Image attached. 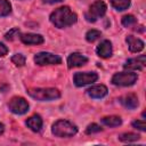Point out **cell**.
<instances>
[{
    "instance_id": "6da1fadb",
    "label": "cell",
    "mask_w": 146,
    "mask_h": 146,
    "mask_svg": "<svg viewBox=\"0 0 146 146\" xmlns=\"http://www.w3.org/2000/svg\"><path fill=\"white\" fill-rule=\"evenodd\" d=\"M78 16L68 7H59L50 15V22L58 29H64L76 23Z\"/></svg>"
},
{
    "instance_id": "44dd1931",
    "label": "cell",
    "mask_w": 146,
    "mask_h": 146,
    "mask_svg": "<svg viewBox=\"0 0 146 146\" xmlns=\"http://www.w3.org/2000/svg\"><path fill=\"white\" fill-rule=\"evenodd\" d=\"M99 36H100V31H97V30H90L86 34V39H87L88 42H94Z\"/></svg>"
},
{
    "instance_id": "8fae6325",
    "label": "cell",
    "mask_w": 146,
    "mask_h": 146,
    "mask_svg": "<svg viewBox=\"0 0 146 146\" xmlns=\"http://www.w3.org/2000/svg\"><path fill=\"white\" fill-rule=\"evenodd\" d=\"M97 55L102 58H110L112 56V43L108 40H104L102 41L98 46H97Z\"/></svg>"
},
{
    "instance_id": "4fadbf2b",
    "label": "cell",
    "mask_w": 146,
    "mask_h": 146,
    "mask_svg": "<svg viewBox=\"0 0 146 146\" xmlns=\"http://www.w3.org/2000/svg\"><path fill=\"white\" fill-rule=\"evenodd\" d=\"M120 103L127 107L128 110H135L138 106V98L136 95L133 94H129V95H124L120 98Z\"/></svg>"
},
{
    "instance_id": "9c48e42d",
    "label": "cell",
    "mask_w": 146,
    "mask_h": 146,
    "mask_svg": "<svg viewBox=\"0 0 146 146\" xmlns=\"http://www.w3.org/2000/svg\"><path fill=\"white\" fill-rule=\"evenodd\" d=\"M87 62H88V58L86 56H83L79 52H73L67 58V66H68V68L79 67V66L87 64Z\"/></svg>"
},
{
    "instance_id": "5b68a950",
    "label": "cell",
    "mask_w": 146,
    "mask_h": 146,
    "mask_svg": "<svg viewBox=\"0 0 146 146\" xmlns=\"http://www.w3.org/2000/svg\"><path fill=\"white\" fill-rule=\"evenodd\" d=\"M137 81V74L132 72H120L113 75L112 83L119 87H129Z\"/></svg>"
},
{
    "instance_id": "484cf974",
    "label": "cell",
    "mask_w": 146,
    "mask_h": 146,
    "mask_svg": "<svg viewBox=\"0 0 146 146\" xmlns=\"http://www.w3.org/2000/svg\"><path fill=\"white\" fill-rule=\"evenodd\" d=\"M132 127L136 128V129H139L141 131H145L146 130V123L145 121H141V120H136L132 122Z\"/></svg>"
},
{
    "instance_id": "4316f807",
    "label": "cell",
    "mask_w": 146,
    "mask_h": 146,
    "mask_svg": "<svg viewBox=\"0 0 146 146\" xmlns=\"http://www.w3.org/2000/svg\"><path fill=\"white\" fill-rule=\"evenodd\" d=\"M7 52H8V48H7L3 43H1V42H0V57L6 56V55H7Z\"/></svg>"
},
{
    "instance_id": "d4e9b609",
    "label": "cell",
    "mask_w": 146,
    "mask_h": 146,
    "mask_svg": "<svg viewBox=\"0 0 146 146\" xmlns=\"http://www.w3.org/2000/svg\"><path fill=\"white\" fill-rule=\"evenodd\" d=\"M99 131H102V128H100V125H98V124H96V123H91V124H89L88 127H87V129H86V132L87 133H96V132H99Z\"/></svg>"
},
{
    "instance_id": "cb8c5ba5",
    "label": "cell",
    "mask_w": 146,
    "mask_h": 146,
    "mask_svg": "<svg viewBox=\"0 0 146 146\" xmlns=\"http://www.w3.org/2000/svg\"><path fill=\"white\" fill-rule=\"evenodd\" d=\"M21 34V32H19V30L18 29H11L9 32H7L6 34H5V38L7 39V40H14L16 36H18Z\"/></svg>"
},
{
    "instance_id": "7c38bea8",
    "label": "cell",
    "mask_w": 146,
    "mask_h": 146,
    "mask_svg": "<svg viewBox=\"0 0 146 146\" xmlns=\"http://www.w3.org/2000/svg\"><path fill=\"white\" fill-rule=\"evenodd\" d=\"M87 94L91 97V98H103L107 95V88L103 84H97V86H92L91 88H89L87 90Z\"/></svg>"
},
{
    "instance_id": "ffe728a7",
    "label": "cell",
    "mask_w": 146,
    "mask_h": 146,
    "mask_svg": "<svg viewBox=\"0 0 146 146\" xmlns=\"http://www.w3.org/2000/svg\"><path fill=\"white\" fill-rule=\"evenodd\" d=\"M10 11H11V6H10L9 1H7V0H0V17H3V16L9 15Z\"/></svg>"
},
{
    "instance_id": "7a4b0ae2",
    "label": "cell",
    "mask_w": 146,
    "mask_h": 146,
    "mask_svg": "<svg viewBox=\"0 0 146 146\" xmlns=\"http://www.w3.org/2000/svg\"><path fill=\"white\" fill-rule=\"evenodd\" d=\"M27 94L40 102H46V100H54L60 97L59 90L55 88H31L27 90Z\"/></svg>"
},
{
    "instance_id": "2e32d148",
    "label": "cell",
    "mask_w": 146,
    "mask_h": 146,
    "mask_svg": "<svg viewBox=\"0 0 146 146\" xmlns=\"http://www.w3.org/2000/svg\"><path fill=\"white\" fill-rule=\"evenodd\" d=\"M26 125L32 130V131H40V129L42 128V119L40 115L34 114L32 116H30L26 120Z\"/></svg>"
},
{
    "instance_id": "ac0fdd59",
    "label": "cell",
    "mask_w": 146,
    "mask_h": 146,
    "mask_svg": "<svg viewBox=\"0 0 146 146\" xmlns=\"http://www.w3.org/2000/svg\"><path fill=\"white\" fill-rule=\"evenodd\" d=\"M112 6L116 10H125L130 6V0H111Z\"/></svg>"
},
{
    "instance_id": "ba28073f",
    "label": "cell",
    "mask_w": 146,
    "mask_h": 146,
    "mask_svg": "<svg viewBox=\"0 0 146 146\" xmlns=\"http://www.w3.org/2000/svg\"><path fill=\"white\" fill-rule=\"evenodd\" d=\"M74 83L78 87H82L89 83L95 82L98 79L97 73L95 72H78L74 74Z\"/></svg>"
},
{
    "instance_id": "e0dca14e",
    "label": "cell",
    "mask_w": 146,
    "mask_h": 146,
    "mask_svg": "<svg viewBox=\"0 0 146 146\" xmlns=\"http://www.w3.org/2000/svg\"><path fill=\"white\" fill-rule=\"evenodd\" d=\"M102 123L107 125V127H117L122 123V120L120 116L111 115V116H104L102 119Z\"/></svg>"
},
{
    "instance_id": "277c9868",
    "label": "cell",
    "mask_w": 146,
    "mask_h": 146,
    "mask_svg": "<svg viewBox=\"0 0 146 146\" xmlns=\"http://www.w3.org/2000/svg\"><path fill=\"white\" fill-rule=\"evenodd\" d=\"M105 13H106V5L103 2V1H100V0H97V1H95L91 6H90V8H89V10L86 13V15H84V17H86V19L88 21V22H96L98 18H100V17H103L104 15H105Z\"/></svg>"
},
{
    "instance_id": "52a82bcc",
    "label": "cell",
    "mask_w": 146,
    "mask_h": 146,
    "mask_svg": "<svg viewBox=\"0 0 146 146\" xmlns=\"http://www.w3.org/2000/svg\"><path fill=\"white\" fill-rule=\"evenodd\" d=\"M8 107L14 114L22 115L29 111V103L23 97H14L8 103Z\"/></svg>"
},
{
    "instance_id": "3957f363",
    "label": "cell",
    "mask_w": 146,
    "mask_h": 146,
    "mask_svg": "<svg viewBox=\"0 0 146 146\" xmlns=\"http://www.w3.org/2000/svg\"><path fill=\"white\" fill-rule=\"evenodd\" d=\"M51 131H52V133L55 136L64 138V137L74 136L78 132V128L73 123H71V122H68L66 120H58V121H56L54 123Z\"/></svg>"
},
{
    "instance_id": "30bf717a",
    "label": "cell",
    "mask_w": 146,
    "mask_h": 146,
    "mask_svg": "<svg viewBox=\"0 0 146 146\" xmlns=\"http://www.w3.org/2000/svg\"><path fill=\"white\" fill-rule=\"evenodd\" d=\"M145 66V56L141 55L138 58H131L128 59L125 62V64L123 65L124 70H143Z\"/></svg>"
},
{
    "instance_id": "5bb4252c",
    "label": "cell",
    "mask_w": 146,
    "mask_h": 146,
    "mask_svg": "<svg viewBox=\"0 0 146 146\" xmlns=\"http://www.w3.org/2000/svg\"><path fill=\"white\" fill-rule=\"evenodd\" d=\"M127 43H128L129 49H130L131 52L141 51V50L144 49V46H145L144 42H143L140 39L133 36V35H128V36H127Z\"/></svg>"
},
{
    "instance_id": "8992f818",
    "label": "cell",
    "mask_w": 146,
    "mask_h": 146,
    "mask_svg": "<svg viewBox=\"0 0 146 146\" xmlns=\"http://www.w3.org/2000/svg\"><path fill=\"white\" fill-rule=\"evenodd\" d=\"M34 62L38 65H57L62 63V58L58 55L51 52H39L34 56Z\"/></svg>"
},
{
    "instance_id": "7402d4cb",
    "label": "cell",
    "mask_w": 146,
    "mask_h": 146,
    "mask_svg": "<svg viewBox=\"0 0 146 146\" xmlns=\"http://www.w3.org/2000/svg\"><path fill=\"white\" fill-rule=\"evenodd\" d=\"M11 62L16 65V66H23L25 64V57L22 54H16L11 57Z\"/></svg>"
},
{
    "instance_id": "9a60e30c",
    "label": "cell",
    "mask_w": 146,
    "mask_h": 146,
    "mask_svg": "<svg viewBox=\"0 0 146 146\" xmlns=\"http://www.w3.org/2000/svg\"><path fill=\"white\" fill-rule=\"evenodd\" d=\"M21 40L25 44H40L43 42V36L34 33H26L21 35Z\"/></svg>"
},
{
    "instance_id": "603a6c76",
    "label": "cell",
    "mask_w": 146,
    "mask_h": 146,
    "mask_svg": "<svg viewBox=\"0 0 146 146\" xmlns=\"http://www.w3.org/2000/svg\"><path fill=\"white\" fill-rule=\"evenodd\" d=\"M136 23V18L132 15H125L122 17V25L125 27H129Z\"/></svg>"
},
{
    "instance_id": "d6986e66",
    "label": "cell",
    "mask_w": 146,
    "mask_h": 146,
    "mask_svg": "<svg viewBox=\"0 0 146 146\" xmlns=\"http://www.w3.org/2000/svg\"><path fill=\"white\" fill-rule=\"evenodd\" d=\"M140 138L139 135L137 133H132V132H125V133H122L119 136V139L122 140V141H125V143H130V141H136Z\"/></svg>"
},
{
    "instance_id": "f1b7e54d",
    "label": "cell",
    "mask_w": 146,
    "mask_h": 146,
    "mask_svg": "<svg viewBox=\"0 0 146 146\" xmlns=\"http://www.w3.org/2000/svg\"><path fill=\"white\" fill-rule=\"evenodd\" d=\"M3 131H5V125H3L2 123H0V135H1Z\"/></svg>"
},
{
    "instance_id": "83f0119b",
    "label": "cell",
    "mask_w": 146,
    "mask_h": 146,
    "mask_svg": "<svg viewBox=\"0 0 146 146\" xmlns=\"http://www.w3.org/2000/svg\"><path fill=\"white\" fill-rule=\"evenodd\" d=\"M43 1L47 2V3H56V2H60L63 0H43Z\"/></svg>"
}]
</instances>
